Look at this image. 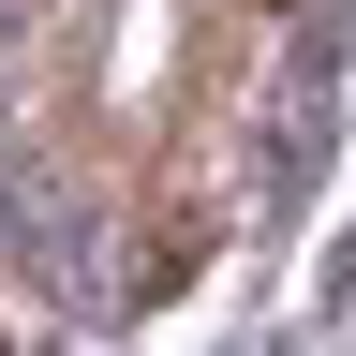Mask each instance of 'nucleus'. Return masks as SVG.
I'll list each match as a JSON object with an SVG mask.
<instances>
[{
  "instance_id": "f257e3e1",
  "label": "nucleus",
  "mask_w": 356,
  "mask_h": 356,
  "mask_svg": "<svg viewBox=\"0 0 356 356\" xmlns=\"http://www.w3.org/2000/svg\"><path fill=\"white\" fill-rule=\"evenodd\" d=\"M252 15H282V0H252Z\"/></svg>"
}]
</instances>
